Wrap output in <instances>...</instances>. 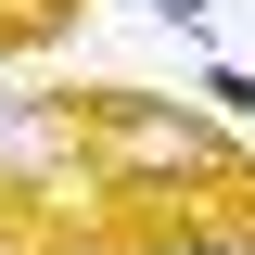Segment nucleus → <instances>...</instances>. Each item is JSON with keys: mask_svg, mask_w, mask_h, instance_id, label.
<instances>
[{"mask_svg": "<svg viewBox=\"0 0 255 255\" xmlns=\"http://www.w3.org/2000/svg\"><path fill=\"white\" fill-rule=\"evenodd\" d=\"M140 13H153V26H179V38H191V26H204V13H217V0H140Z\"/></svg>", "mask_w": 255, "mask_h": 255, "instance_id": "7ed1b4c3", "label": "nucleus"}, {"mask_svg": "<svg viewBox=\"0 0 255 255\" xmlns=\"http://www.w3.org/2000/svg\"><path fill=\"white\" fill-rule=\"evenodd\" d=\"M0 255H38V243H26V217H13V204H0Z\"/></svg>", "mask_w": 255, "mask_h": 255, "instance_id": "20e7f679", "label": "nucleus"}, {"mask_svg": "<svg viewBox=\"0 0 255 255\" xmlns=\"http://www.w3.org/2000/svg\"><path fill=\"white\" fill-rule=\"evenodd\" d=\"M64 128H77V166H90L102 204H179V191L243 179L217 115H191L179 90H51Z\"/></svg>", "mask_w": 255, "mask_h": 255, "instance_id": "f257e3e1", "label": "nucleus"}, {"mask_svg": "<svg viewBox=\"0 0 255 255\" xmlns=\"http://www.w3.org/2000/svg\"><path fill=\"white\" fill-rule=\"evenodd\" d=\"M191 102H217L230 128H255V64H191Z\"/></svg>", "mask_w": 255, "mask_h": 255, "instance_id": "f03ea898", "label": "nucleus"}, {"mask_svg": "<svg viewBox=\"0 0 255 255\" xmlns=\"http://www.w3.org/2000/svg\"><path fill=\"white\" fill-rule=\"evenodd\" d=\"M243 64H255V26H243Z\"/></svg>", "mask_w": 255, "mask_h": 255, "instance_id": "39448f33", "label": "nucleus"}]
</instances>
